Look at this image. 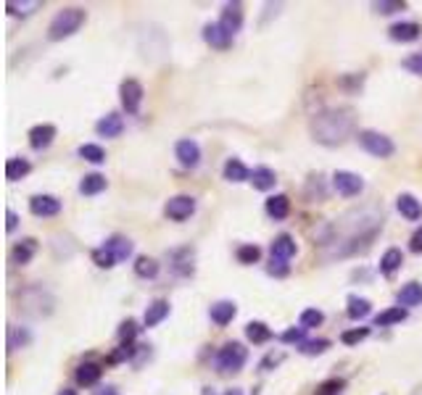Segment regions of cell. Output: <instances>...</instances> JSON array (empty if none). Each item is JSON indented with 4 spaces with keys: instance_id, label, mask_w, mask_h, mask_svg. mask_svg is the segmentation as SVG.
<instances>
[{
    "instance_id": "6da1fadb",
    "label": "cell",
    "mask_w": 422,
    "mask_h": 395,
    "mask_svg": "<svg viewBox=\"0 0 422 395\" xmlns=\"http://www.w3.org/2000/svg\"><path fill=\"white\" fill-rule=\"evenodd\" d=\"M354 121H356V117L346 105L343 108H330V111H322L312 121V134L322 145H341L354 132Z\"/></svg>"
},
{
    "instance_id": "7a4b0ae2",
    "label": "cell",
    "mask_w": 422,
    "mask_h": 395,
    "mask_svg": "<svg viewBox=\"0 0 422 395\" xmlns=\"http://www.w3.org/2000/svg\"><path fill=\"white\" fill-rule=\"evenodd\" d=\"M85 8H77V6H66V8H61L59 14L53 16V21L48 24V40H53V43H59V40H66V37H72L74 32H79V27L85 24Z\"/></svg>"
},
{
    "instance_id": "3957f363",
    "label": "cell",
    "mask_w": 422,
    "mask_h": 395,
    "mask_svg": "<svg viewBox=\"0 0 422 395\" xmlns=\"http://www.w3.org/2000/svg\"><path fill=\"white\" fill-rule=\"evenodd\" d=\"M245 361H248V348L243 343H225L214 356V366L225 374L227 372H241Z\"/></svg>"
},
{
    "instance_id": "277c9868",
    "label": "cell",
    "mask_w": 422,
    "mask_h": 395,
    "mask_svg": "<svg viewBox=\"0 0 422 395\" xmlns=\"http://www.w3.org/2000/svg\"><path fill=\"white\" fill-rule=\"evenodd\" d=\"M356 140H359V145L370 153V156H375V159H391L393 153H396V145H393L391 137H385V134H380L375 130H362L356 134Z\"/></svg>"
},
{
    "instance_id": "5b68a950",
    "label": "cell",
    "mask_w": 422,
    "mask_h": 395,
    "mask_svg": "<svg viewBox=\"0 0 422 395\" xmlns=\"http://www.w3.org/2000/svg\"><path fill=\"white\" fill-rule=\"evenodd\" d=\"M164 214L172 221H185L196 214V198L193 195H174L164 205Z\"/></svg>"
},
{
    "instance_id": "8992f818",
    "label": "cell",
    "mask_w": 422,
    "mask_h": 395,
    "mask_svg": "<svg viewBox=\"0 0 422 395\" xmlns=\"http://www.w3.org/2000/svg\"><path fill=\"white\" fill-rule=\"evenodd\" d=\"M119 95H121V108L135 117L137 111H140V103H143L145 90H143V85L137 79H124L119 85Z\"/></svg>"
},
{
    "instance_id": "52a82bcc",
    "label": "cell",
    "mask_w": 422,
    "mask_h": 395,
    "mask_svg": "<svg viewBox=\"0 0 422 395\" xmlns=\"http://www.w3.org/2000/svg\"><path fill=\"white\" fill-rule=\"evenodd\" d=\"M332 188L341 192L343 198H354L364 190V179L354 172H335L332 174Z\"/></svg>"
},
{
    "instance_id": "ba28073f",
    "label": "cell",
    "mask_w": 422,
    "mask_h": 395,
    "mask_svg": "<svg viewBox=\"0 0 422 395\" xmlns=\"http://www.w3.org/2000/svg\"><path fill=\"white\" fill-rule=\"evenodd\" d=\"M219 24L227 34L235 37V32H241L243 27V3H227L222 8V16H219Z\"/></svg>"
},
{
    "instance_id": "9c48e42d",
    "label": "cell",
    "mask_w": 422,
    "mask_h": 395,
    "mask_svg": "<svg viewBox=\"0 0 422 395\" xmlns=\"http://www.w3.org/2000/svg\"><path fill=\"white\" fill-rule=\"evenodd\" d=\"M174 156H177L180 166H185V169H196L198 163H201V148H198L196 140H180L177 148H174Z\"/></svg>"
},
{
    "instance_id": "30bf717a",
    "label": "cell",
    "mask_w": 422,
    "mask_h": 395,
    "mask_svg": "<svg viewBox=\"0 0 422 395\" xmlns=\"http://www.w3.org/2000/svg\"><path fill=\"white\" fill-rule=\"evenodd\" d=\"M30 211L34 216H56L61 211V201L56 195H32Z\"/></svg>"
},
{
    "instance_id": "8fae6325",
    "label": "cell",
    "mask_w": 422,
    "mask_h": 395,
    "mask_svg": "<svg viewBox=\"0 0 422 395\" xmlns=\"http://www.w3.org/2000/svg\"><path fill=\"white\" fill-rule=\"evenodd\" d=\"M422 34V27L417 21H399L388 30V37L393 43H414L417 37Z\"/></svg>"
},
{
    "instance_id": "7c38bea8",
    "label": "cell",
    "mask_w": 422,
    "mask_h": 395,
    "mask_svg": "<svg viewBox=\"0 0 422 395\" xmlns=\"http://www.w3.org/2000/svg\"><path fill=\"white\" fill-rule=\"evenodd\" d=\"M103 248L117 259V263L119 261H127L130 256H132V240L130 237H124V234H111L108 240L103 243Z\"/></svg>"
},
{
    "instance_id": "4fadbf2b",
    "label": "cell",
    "mask_w": 422,
    "mask_h": 395,
    "mask_svg": "<svg viewBox=\"0 0 422 395\" xmlns=\"http://www.w3.org/2000/svg\"><path fill=\"white\" fill-rule=\"evenodd\" d=\"M203 40H206L211 48H217V50H227V48L232 45V34H227L219 21H211V24L203 27Z\"/></svg>"
},
{
    "instance_id": "5bb4252c",
    "label": "cell",
    "mask_w": 422,
    "mask_h": 395,
    "mask_svg": "<svg viewBox=\"0 0 422 395\" xmlns=\"http://www.w3.org/2000/svg\"><path fill=\"white\" fill-rule=\"evenodd\" d=\"M56 134H59V130H56L53 124H37V127H32L30 130V145L34 148V150H46V148L56 140Z\"/></svg>"
},
{
    "instance_id": "9a60e30c",
    "label": "cell",
    "mask_w": 422,
    "mask_h": 395,
    "mask_svg": "<svg viewBox=\"0 0 422 395\" xmlns=\"http://www.w3.org/2000/svg\"><path fill=\"white\" fill-rule=\"evenodd\" d=\"M396 208H399V214L409 221L422 219V203L412 195V192H401V195L396 198Z\"/></svg>"
},
{
    "instance_id": "2e32d148",
    "label": "cell",
    "mask_w": 422,
    "mask_h": 395,
    "mask_svg": "<svg viewBox=\"0 0 422 395\" xmlns=\"http://www.w3.org/2000/svg\"><path fill=\"white\" fill-rule=\"evenodd\" d=\"M235 314H238V306L232 303V301H217L214 306L209 308V316L211 322L217 324V327H225L235 319Z\"/></svg>"
},
{
    "instance_id": "e0dca14e",
    "label": "cell",
    "mask_w": 422,
    "mask_h": 395,
    "mask_svg": "<svg viewBox=\"0 0 422 395\" xmlns=\"http://www.w3.org/2000/svg\"><path fill=\"white\" fill-rule=\"evenodd\" d=\"M296 256V240L288 232L277 234L272 240V259H283V261H290Z\"/></svg>"
},
{
    "instance_id": "ac0fdd59",
    "label": "cell",
    "mask_w": 422,
    "mask_h": 395,
    "mask_svg": "<svg viewBox=\"0 0 422 395\" xmlns=\"http://www.w3.org/2000/svg\"><path fill=\"white\" fill-rule=\"evenodd\" d=\"M34 253H37V240H34V237H24V240H19L14 245L11 259H14V263L24 266V263H30L32 259H34Z\"/></svg>"
},
{
    "instance_id": "d6986e66",
    "label": "cell",
    "mask_w": 422,
    "mask_h": 395,
    "mask_svg": "<svg viewBox=\"0 0 422 395\" xmlns=\"http://www.w3.org/2000/svg\"><path fill=\"white\" fill-rule=\"evenodd\" d=\"M399 306L401 308H412V306H422V285L420 282H407L399 295H396Z\"/></svg>"
},
{
    "instance_id": "ffe728a7",
    "label": "cell",
    "mask_w": 422,
    "mask_h": 395,
    "mask_svg": "<svg viewBox=\"0 0 422 395\" xmlns=\"http://www.w3.org/2000/svg\"><path fill=\"white\" fill-rule=\"evenodd\" d=\"M404 263V253L399 248H388L383 256H380V274L383 277H393Z\"/></svg>"
},
{
    "instance_id": "44dd1931",
    "label": "cell",
    "mask_w": 422,
    "mask_h": 395,
    "mask_svg": "<svg viewBox=\"0 0 422 395\" xmlns=\"http://www.w3.org/2000/svg\"><path fill=\"white\" fill-rule=\"evenodd\" d=\"M101 374H103V369H101V364H92V361H85V364L77 366L74 380H77V385H82V387H90V385H95V382L101 380Z\"/></svg>"
},
{
    "instance_id": "7402d4cb",
    "label": "cell",
    "mask_w": 422,
    "mask_h": 395,
    "mask_svg": "<svg viewBox=\"0 0 422 395\" xmlns=\"http://www.w3.org/2000/svg\"><path fill=\"white\" fill-rule=\"evenodd\" d=\"M95 132L101 134V137H119L121 132H124V119L119 114H106L98 124H95Z\"/></svg>"
},
{
    "instance_id": "603a6c76",
    "label": "cell",
    "mask_w": 422,
    "mask_h": 395,
    "mask_svg": "<svg viewBox=\"0 0 422 395\" xmlns=\"http://www.w3.org/2000/svg\"><path fill=\"white\" fill-rule=\"evenodd\" d=\"M264 208H267V214H270L274 221H283V219H288V214H290V198H288V195H272V198H267Z\"/></svg>"
},
{
    "instance_id": "cb8c5ba5",
    "label": "cell",
    "mask_w": 422,
    "mask_h": 395,
    "mask_svg": "<svg viewBox=\"0 0 422 395\" xmlns=\"http://www.w3.org/2000/svg\"><path fill=\"white\" fill-rule=\"evenodd\" d=\"M169 316V301L164 298H159V301H153L151 306L145 308V316H143V324L145 327H156V324H161Z\"/></svg>"
},
{
    "instance_id": "d4e9b609",
    "label": "cell",
    "mask_w": 422,
    "mask_h": 395,
    "mask_svg": "<svg viewBox=\"0 0 422 395\" xmlns=\"http://www.w3.org/2000/svg\"><path fill=\"white\" fill-rule=\"evenodd\" d=\"M257 190H261V192H267V190H272L274 188V182H277V176H274V172H272L270 166H257L254 172H251V179H248Z\"/></svg>"
},
{
    "instance_id": "484cf974",
    "label": "cell",
    "mask_w": 422,
    "mask_h": 395,
    "mask_svg": "<svg viewBox=\"0 0 422 395\" xmlns=\"http://www.w3.org/2000/svg\"><path fill=\"white\" fill-rule=\"evenodd\" d=\"M370 311H372V303H370L367 298H359V295H351V298H348V308H346L348 319H354V322L367 319Z\"/></svg>"
},
{
    "instance_id": "4316f807",
    "label": "cell",
    "mask_w": 422,
    "mask_h": 395,
    "mask_svg": "<svg viewBox=\"0 0 422 395\" xmlns=\"http://www.w3.org/2000/svg\"><path fill=\"white\" fill-rule=\"evenodd\" d=\"M32 172V163L27 159H8L6 161V179L8 182H19Z\"/></svg>"
},
{
    "instance_id": "83f0119b",
    "label": "cell",
    "mask_w": 422,
    "mask_h": 395,
    "mask_svg": "<svg viewBox=\"0 0 422 395\" xmlns=\"http://www.w3.org/2000/svg\"><path fill=\"white\" fill-rule=\"evenodd\" d=\"M222 174H225L227 182H235V185L251 179V172L245 169V163H243L241 159H230V161L225 163V172H222Z\"/></svg>"
},
{
    "instance_id": "f1b7e54d",
    "label": "cell",
    "mask_w": 422,
    "mask_h": 395,
    "mask_svg": "<svg viewBox=\"0 0 422 395\" xmlns=\"http://www.w3.org/2000/svg\"><path fill=\"white\" fill-rule=\"evenodd\" d=\"M32 345V332L27 327H8V351H21Z\"/></svg>"
},
{
    "instance_id": "f546056e",
    "label": "cell",
    "mask_w": 422,
    "mask_h": 395,
    "mask_svg": "<svg viewBox=\"0 0 422 395\" xmlns=\"http://www.w3.org/2000/svg\"><path fill=\"white\" fill-rule=\"evenodd\" d=\"M106 176L98 174V172H92V174H85L82 176V182H79V192L82 195H98V192L106 190Z\"/></svg>"
},
{
    "instance_id": "4dcf8cb0",
    "label": "cell",
    "mask_w": 422,
    "mask_h": 395,
    "mask_svg": "<svg viewBox=\"0 0 422 395\" xmlns=\"http://www.w3.org/2000/svg\"><path fill=\"white\" fill-rule=\"evenodd\" d=\"M245 337L254 345H261V343H270L272 340V330L264 322H248L245 324Z\"/></svg>"
},
{
    "instance_id": "1f68e13d",
    "label": "cell",
    "mask_w": 422,
    "mask_h": 395,
    "mask_svg": "<svg viewBox=\"0 0 422 395\" xmlns=\"http://www.w3.org/2000/svg\"><path fill=\"white\" fill-rule=\"evenodd\" d=\"M409 316L407 308L401 306H393L388 311H383V314H377L375 316V327H391V324H401L404 319Z\"/></svg>"
},
{
    "instance_id": "d6a6232c",
    "label": "cell",
    "mask_w": 422,
    "mask_h": 395,
    "mask_svg": "<svg viewBox=\"0 0 422 395\" xmlns=\"http://www.w3.org/2000/svg\"><path fill=\"white\" fill-rule=\"evenodd\" d=\"M135 274L143 279H153L159 274V261L151 256H137L135 259Z\"/></svg>"
},
{
    "instance_id": "836d02e7",
    "label": "cell",
    "mask_w": 422,
    "mask_h": 395,
    "mask_svg": "<svg viewBox=\"0 0 422 395\" xmlns=\"http://www.w3.org/2000/svg\"><path fill=\"white\" fill-rule=\"evenodd\" d=\"M79 159L98 166V163L106 161V150L101 145H95V143H85V145H79Z\"/></svg>"
},
{
    "instance_id": "e575fe53",
    "label": "cell",
    "mask_w": 422,
    "mask_h": 395,
    "mask_svg": "<svg viewBox=\"0 0 422 395\" xmlns=\"http://www.w3.org/2000/svg\"><path fill=\"white\" fill-rule=\"evenodd\" d=\"M37 8H43L40 0H30V3H16V0H8V3H6V11H8L11 16H30L32 11H37Z\"/></svg>"
},
{
    "instance_id": "d590c367",
    "label": "cell",
    "mask_w": 422,
    "mask_h": 395,
    "mask_svg": "<svg viewBox=\"0 0 422 395\" xmlns=\"http://www.w3.org/2000/svg\"><path fill=\"white\" fill-rule=\"evenodd\" d=\"M328 348H330V340L319 337V340H303L301 345H299V353H303V356H319V353H325Z\"/></svg>"
},
{
    "instance_id": "8d00e7d4",
    "label": "cell",
    "mask_w": 422,
    "mask_h": 395,
    "mask_svg": "<svg viewBox=\"0 0 422 395\" xmlns=\"http://www.w3.org/2000/svg\"><path fill=\"white\" fill-rule=\"evenodd\" d=\"M322 322H325V314L319 308H306V311H301V316H299V327H303V330L319 327Z\"/></svg>"
},
{
    "instance_id": "74e56055",
    "label": "cell",
    "mask_w": 422,
    "mask_h": 395,
    "mask_svg": "<svg viewBox=\"0 0 422 395\" xmlns=\"http://www.w3.org/2000/svg\"><path fill=\"white\" fill-rule=\"evenodd\" d=\"M372 8H375L377 14L391 16V14H396V11H404L407 3H404V0H377V3H372Z\"/></svg>"
},
{
    "instance_id": "f35d334b",
    "label": "cell",
    "mask_w": 422,
    "mask_h": 395,
    "mask_svg": "<svg viewBox=\"0 0 422 395\" xmlns=\"http://www.w3.org/2000/svg\"><path fill=\"white\" fill-rule=\"evenodd\" d=\"M343 387H346V382L338 380V377H332V380L319 382V385H316V390H314V395H338Z\"/></svg>"
},
{
    "instance_id": "ab89813d",
    "label": "cell",
    "mask_w": 422,
    "mask_h": 395,
    "mask_svg": "<svg viewBox=\"0 0 422 395\" xmlns=\"http://www.w3.org/2000/svg\"><path fill=\"white\" fill-rule=\"evenodd\" d=\"M259 259H261V248H259V245H254V243H251V245H241V248H238V261L245 263V266H248V263H257Z\"/></svg>"
},
{
    "instance_id": "60d3db41",
    "label": "cell",
    "mask_w": 422,
    "mask_h": 395,
    "mask_svg": "<svg viewBox=\"0 0 422 395\" xmlns=\"http://www.w3.org/2000/svg\"><path fill=\"white\" fill-rule=\"evenodd\" d=\"M370 335V327H356V330H346L343 335H341V343L343 345H356V343H362L364 337Z\"/></svg>"
},
{
    "instance_id": "b9f144b4",
    "label": "cell",
    "mask_w": 422,
    "mask_h": 395,
    "mask_svg": "<svg viewBox=\"0 0 422 395\" xmlns=\"http://www.w3.org/2000/svg\"><path fill=\"white\" fill-rule=\"evenodd\" d=\"M137 332H140V327H137L135 319H127V322L119 324V340L121 343H132L137 337Z\"/></svg>"
},
{
    "instance_id": "7bdbcfd3",
    "label": "cell",
    "mask_w": 422,
    "mask_h": 395,
    "mask_svg": "<svg viewBox=\"0 0 422 395\" xmlns=\"http://www.w3.org/2000/svg\"><path fill=\"white\" fill-rule=\"evenodd\" d=\"M280 340H283V343H296V348H299L303 340H306V330H303V327H290V330H285V332L280 335Z\"/></svg>"
},
{
    "instance_id": "ee69618b",
    "label": "cell",
    "mask_w": 422,
    "mask_h": 395,
    "mask_svg": "<svg viewBox=\"0 0 422 395\" xmlns=\"http://www.w3.org/2000/svg\"><path fill=\"white\" fill-rule=\"evenodd\" d=\"M401 66H404L407 72L422 77V50H420V53H412V56H407V59L401 61Z\"/></svg>"
},
{
    "instance_id": "f6af8a7d",
    "label": "cell",
    "mask_w": 422,
    "mask_h": 395,
    "mask_svg": "<svg viewBox=\"0 0 422 395\" xmlns=\"http://www.w3.org/2000/svg\"><path fill=\"white\" fill-rule=\"evenodd\" d=\"M92 261L98 263L101 269H111V266L117 263V259H114L106 248H98V250H92Z\"/></svg>"
},
{
    "instance_id": "bcb514c9",
    "label": "cell",
    "mask_w": 422,
    "mask_h": 395,
    "mask_svg": "<svg viewBox=\"0 0 422 395\" xmlns=\"http://www.w3.org/2000/svg\"><path fill=\"white\" fill-rule=\"evenodd\" d=\"M267 272H270L272 277H288V274H290V266H288V261H283V259H272L270 266H267Z\"/></svg>"
},
{
    "instance_id": "7dc6e473",
    "label": "cell",
    "mask_w": 422,
    "mask_h": 395,
    "mask_svg": "<svg viewBox=\"0 0 422 395\" xmlns=\"http://www.w3.org/2000/svg\"><path fill=\"white\" fill-rule=\"evenodd\" d=\"M409 250H412V253H422V227L412 234V240H409Z\"/></svg>"
},
{
    "instance_id": "c3c4849f",
    "label": "cell",
    "mask_w": 422,
    "mask_h": 395,
    "mask_svg": "<svg viewBox=\"0 0 422 395\" xmlns=\"http://www.w3.org/2000/svg\"><path fill=\"white\" fill-rule=\"evenodd\" d=\"M16 227H19V216H16L14 211L8 208V211H6V230H8V232H14Z\"/></svg>"
},
{
    "instance_id": "681fc988",
    "label": "cell",
    "mask_w": 422,
    "mask_h": 395,
    "mask_svg": "<svg viewBox=\"0 0 422 395\" xmlns=\"http://www.w3.org/2000/svg\"><path fill=\"white\" fill-rule=\"evenodd\" d=\"M280 361H283V353H277V356H274V353H270V356H267V358L261 361V369H270L272 364L277 366V364H280Z\"/></svg>"
},
{
    "instance_id": "f907efd6",
    "label": "cell",
    "mask_w": 422,
    "mask_h": 395,
    "mask_svg": "<svg viewBox=\"0 0 422 395\" xmlns=\"http://www.w3.org/2000/svg\"><path fill=\"white\" fill-rule=\"evenodd\" d=\"M225 395H243L241 387H232V390H225Z\"/></svg>"
},
{
    "instance_id": "816d5d0a",
    "label": "cell",
    "mask_w": 422,
    "mask_h": 395,
    "mask_svg": "<svg viewBox=\"0 0 422 395\" xmlns=\"http://www.w3.org/2000/svg\"><path fill=\"white\" fill-rule=\"evenodd\" d=\"M59 395H77V390H69V387H63Z\"/></svg>"
},
{
    "instance_id": "f5cc1de1",
    "label": "cell",
    "mask_w": 422,
    "mask_h": 395,
    "mask_svg": "<svg viewBox=\"0 0 422 395\" xmlns=\"http://www.w3.org/2000/svg\"><path fill=\"white\" fill-rule=\"evenodd\" d=\"M101 395H119L117 390H106V393H101Z\"/></svg>"
}]
</instances>
